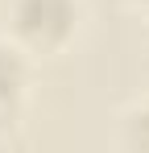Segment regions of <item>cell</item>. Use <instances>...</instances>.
<instances>
[{
  "label": "cell",
  "instance_id": "cell-1",
  "mask_svg": "<svg viewBox=\"0 0 149 153\" xmlns=\"http://www.w3.org/2000/svg\"><path fill=\"white\" fill-rule=\"evenodd\" d=\"M83 25L79 0H4V37L33 62L62 58Z\"/></svg>",
  "mask_w": 149,
  "mask_h": 153
},
{
  "label": "cell",
  "instance_id": "cell-2",
  "mask_svg": "<svg viewBox=\"0 0 149 153\" xmlns=\"http://www.w3.org/2000/svg\"><path fill=\"white\" fill-rule=\"evenodd\" d=\"M29 87H33V58L8 37H0V132L21 124Z\"/></svg>",
  "mask_w": 149,
  "mask_h": 153
},
{
  "label": "cell",
  "instance_id": "cell-3",
  "mask_svg": "<svg viewBox=\"0 0 149 153\" xmlns=\"http://www.w3.org/2000/svg\"><path fill=\"white\" fill-rule=\"evenodd\" d=\"M120 145L149 153V95H141L137 103L124 108V116H120Z\"/></svg>",
  "mask_w": 149,
  "mask_h": 153
}]
</instances>
